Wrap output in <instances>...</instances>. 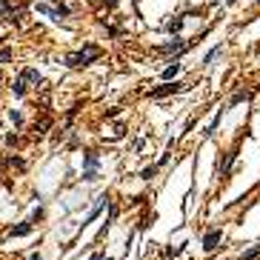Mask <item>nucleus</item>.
I'll use <instances>...</instances> for the list:
<instances>
[{
    "label": "nucleus",
    "mask_w": 260,
    "mask_h": 260,
    "mask_svg": "<svg viewBox=\"0 0 260 260\" xmlns=\"http://www.w3.org/2000/svg\"><path fill=\"white\" fill-rule=\"evenodd\" d=\"M100 54H103V52H100L98 46L89 43V46H83L80 52H69V54H66V66H69V69H80V66H89V63H95Z\"/></svg>",
    "instance_id": "nucleus-1"
},
{
    "label": "nucleus",
    "mask_w": 260,
    "mask_h": 260,
    "mask_svg": "<svg viewBox=\"0 0 260 260\" xmlns=\"http://www.w3.org/2000/svg\"><path fill=\"white\" fill-rule=\"evenodd\" d=\"M83 166H86V169H83V180H98V166H100V157L95 152H86V157H83Z\"/></svg>",
    "instance_id": "nucleus-2"
},
{
    "label": "nucleus",
    "mask_w": 260,
    "mask_h": 260,
    "mask_svg": "<svg viewBox=\"0 0 260 260\" xmlns=\"http://www.w3.org/2000/svg\"><path fill=\"white\" fill-rule=\"evenodd\" d=\"M186 89H189L186 83H178V80H175V83H166V86H160V89H154L152 98L157 100V98H166V95H178V92H186Z\"/></svg>",
    "instance_id": "nucleus-3"
},
{
    "label": "nucleus",
    "mask_w": 260,
    "mask_h": 260,
    "mask_svg": "<svg viewBox=\"0 0 260 260\" xmlns=\"http://www.w3.org/2000/svg\"><path fill=\"white\" fill-rule=\"evenodd\" d=\"M37 12H43V15H49V18H54V20H60V18H66V15H69V9H66V6L52 9V6H46V3H40V6H37Z\"/></svg>",
    "instance_id": "nucleus-4"
},
{
    "label": "nucleus",
    "mask_w": 260,
    "mask_h": 260,
    "mask_svg": "<svg viewBox=\"0 0 260 260\" xmlns=\"http://www.w3.org/2000/svg\"><path fill=\"white\" fill-rule=\"evenodd\" d=\"M106 203H109V198H106V195H100V198H98V203H95V209H92V212H89V217L83 220V226H89L92 220H95V217H98L100 212H103V206H106Z\"/></svg>",
    "instance_id": "nucleus-5"
},
{
    "label": "nucleus",
    "mask_w": 260,
    "mask_h": 260,
    "mask_svg": "<svg viewBox=\"0 0 260 260\" xmlns=\"http://www.w3.org/2000/svg\"><path fill=\"white\" fill-rule=\"evenodd\" d=\"M183 49H186V43H183V40H180V37H175V40H171V43H166V46H160V52H175V54H180L183 52Z\"/></svg>",
    "instance_id": "nucleus-6"
},
{
    "label": "nucleus",
    "mask_w": 260,
    "mask_h": 260,
    "mask_svg": "<svg viewBox=\"0 0 260 260\" xmlns=\"http://www.w3.org/2000/svg\"><path fill=\"white\" fill-rule=\"evenodd\" d=\"M26 234H32V223H20L9 229V237H26Z\"/></svg>",
    "instance_id": "nucleus-7"
},
{
    "label": "nucleus",
    "mask_w": 260,
    "mask_h": 260,
    "mask_svg": "<svg viewBox=\"0 0 260 260\" xmlns=\"http://www.w3.org/2000/svg\"><path fill=\"white\" fill-rule=\"evenodd\" d=\"M217 243H220V232H209L206 240H203V249H206V251H215Z\"/></svg>",
    "instance_id": "nucleus-8"
},
{
    "label": "nucleus",
    "mask_w": 260,
    "mask_h": 260,
    "mask_svg": "<svg viewBox=\"0 0 260 260\" xmlns=\"http://www.w3.org/2000/svg\"><path fill=\"white\" fill-rule=\"evenodd\" d=\"M20 77H23V80L26 83H43V77H40V72H37V69H23V74H20Z\"/></svg>",
    "instance_id": "nucleus-9"
},
{
    "label": "nucleus",
    "mask_w": 260,
    "mask_h": 260,
    "mask_svg": "<svg viewBox=\"0 0 260 260\" xmlns=\"http://www.w3.org/2000/svg\"><path fill=\"white\" fill-rule=\"evenodd\" d=\"M12 92H15V98H23V95H26V80H23V77H18V80H15V86H12Z\"/></svg>",
    "instance_id": "nucleus-10"
},
{
    "label": "nucleus",
    "mask_w": 260,
    "mask_h": 260,
    "mask_svg": "<svg viewBox=\"0 0 260 260\" xmlns=\"http://www.w3.org/2000/svg\"><path fill=\"white\" fill-rule=\"evenodd\" d=\"M178 72H180V63H171L169 69L163 72V80H166V83H171V77H175V74H178Z\"/></svg>",
    "instance_id": "nucleus-11"
},
{
    "label": "nucleus",
    "mask_w": 260,
    "mask_h": 260,
    "mask_svg": "<svg viewBox=\"0 0 260 260\" xmlns=\"http://www.w3.org/2000/svg\"><path fill=\"white\" fill-rule=\"evenodd\" d=\"M12 9H15V6H12V0H3V3H0V18H3V20H9Z\"/></svg>",
    "instance_id": "nucleus-12"
},
{
    "label": "nucleus",
    "mask_w": 260,
    "mask_h": 260,
    "mask_svg": "<svg viewBox=\"0 0 260 260\" xmlns=\"http://www.w3.org/2000/svg\"><path fill=\"white\" fill-rule=\"evenodd\" d=\"M154 175H157V166H146V169L140 171V178H143V180H152Z\"/></svg>",
    "instance_id": "nucleus-13"
},
{
    "label": "nucleus",
    "mask_w": 260,
    "mask_h": 260,
    "mask_svg": "<svg viewBox=\"0 0 260 260\" xmlns=\"http://www.w3.org/2000/svg\"><path fill=\"white\" fill-rule=\"evenodd\" d=\"M232 163H234V152H229V154H226V160H223V166H220V175H226Z\"/></svg>",
    "instance_id": "nucleus-14"
},
{
    "label": "nucleus",
    "mask_w": 260,
    "mask_h": 260,
    "mask_svg": "<svg viewBox=\"0 0 260 260\" xmlns=\"http://www.w3.org/2000/svg\"><path fill=\"white\" fill-rule=\"evenodd\" d=\"M169 32H180V29H183V18H175V20H169Z\"/></svg>",
    "instance_id": "nucleus-15"
},
{
    "label": "nucleus",
    "mask_w": 260,
    "mask_h": 260,
    "mask_svg": "<svg viewBox=\"0 0 260 260\" xmlns=\"http://www.w3.org/2000/svg\"><path fill=\"white\" fill-rule=\"evenodd\" d=\"M220 52H223V46H215V49H212V52L206 54V60H203V63H206V66H209V63L215 60V57H217V54H220Z\"/></svg>",
    "instance_id": "nucleus-16"
},
{
    "label": "nucleus",
    "mask_w": 260,
    "mask_h": 260,
    "mask_svg": "<svg viewBox=\"0 0 260 260\" xmlns=\"http://www.w3.org/2000/svg\"><path fill=\"white\" fill-rule=\"evenodd\" d=\"M49 126H52V120H49V117H43V120H40V123H35V132H46V129H49Z\"/></svg>",
    "instance_id": "nucleus-17"
},
{
    "label": "nucleus",
    "mask_w": 260,
    "mask_h": 260,
    "mask_svg": "<svg viewBox=\"0 0 260 260\" xmlns=\"http://www.w3.org/2000/svg\"><path fill=\"white\" fill-rule=\"evenodd\" d=\"M257 254H260V246H254V249H249V251H246V254L240 257V260H254Z\"/></svg>",
    "instance_id": "nucleus-18"
},
{
    "label": "nucleus",
    "mask_w": 260,
    "mask_h": 260,
    "mask_svg": "<svg viewBox=\"0 0 260 260\" xmlns=\"http://www.w3.org/2000/svg\"><path fill=\"white\" fill-rule=\"evenodd\" d=\"M9 117H12V123H15V126H20V123H23V117H20V112H15V109L9 112Z\"/></svg>",
    "instance_id": "nucleus-19"
},
{
    "label": "nucleus",
    "mask_w": 260,
    "mask_h": 260,
    "mask_svg": "<svg viewBox=\"0 0 260 260\" xmlns=\"http://www.w3.org/2000/svg\"><path fill=\"white\" fill-rule=\"evenodd\" d=\"M9 57H12V52H9V49H3V52H0V63H6Z\"/></svg>",
    "instance_id": "nucleus-20"
},
{
    "label": "nucleus",
    "mask_w": 260,
    "mask_h": 260,
    "mask_svg": "<svg viewBox=\"0 0 260 260\" xmlns=\"http://www.w3.org/2000/svg\"><path fill=\"white\" fill-rule=\"evenodd\" d=\"M89 260H109V257H103V254H92Z\"/></svg>",
    "instance_id": "nucleus-21"
},
{
    "label": "nucleus",
    "mask_w": 260,
    "mask_h": 260,
    "mask_svg": "<svg viewBox=\"0 0 260 260\" xmlns=\"http://www.w3.org/2000/svg\"><path fill=\"white\" fill-rule=\"evenodd\" d=\"M49 3H57V0H49Z\"/></svg>",
    "instance_id": "nucleus-22"
},
{
    "label": "nucleus",
    "mask_w": 260,
    "mask_h": 260,
    "mask_svg": "<svg viewBox=\"0 0 260 260\" xmlns=\"http://www.w3.org/2000/svg\"><path fill=\"white\" fill-rule=\"evenodd\" d=\"M0 80H3V72H0Z\"/></svg>",
    "instance_id": "nucleus-23"
},
{
    "label": "nucleus",
    "mask_w": 260,
    "mask_h": 260,
    "mask_svg": "<svg viewBox=\"0 0 260 260\" xmlns=\"http://www.w3.org/2000/svg\"><path fill=\"white\" fill-rule=\"evenodd\" d=\"M92 3H95V0H92Z\"/></svg>",
    "instance_id": "nucleus-24"
}]
</instances>
